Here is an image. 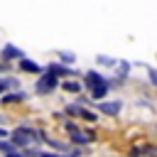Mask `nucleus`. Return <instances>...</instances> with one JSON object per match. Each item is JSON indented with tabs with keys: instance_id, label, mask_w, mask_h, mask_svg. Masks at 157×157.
Wrapping results in <instances>:
<instances>
[{
	"instance_id": "f257e3e1",
	"label": "nucleus",
	"mask_w": 157,
	"mask_h": 157,
	"mask_svg": "<svg viewBox=\"0 0 157 157\" xmlns=\"http://www.w3.org/2000/svg\"><path fill=\"white\" fill-rule=\"evenodd\" d=\"M32 137H39V140H42L44 135H42V132H34V130H27V128H17V130L12 132V142H15V145H27Z\"/></svg>"
},
{
	"instance_id": "f03ea898",
	"label": "nucleus",
	"mask_w": 157,
	"mask_h": 157,
	"mask_svg": "<svg viewBox=\"0 0 157 157\" xmlns=\"http://www.w3.org/2000/svg\"><path fill=\"white\" fill-rule=\"evenodd\" d=\"M56 83H59V78H56V74H52V71H47V74H44V76H42L39 81H37V91H39V93H49V91H52V88H54Z\"/></svg>"
},
{
	"instance_id": "7ed1b4c3",
	"label": "nucleus",
	"mask_w": 157,
	"mask_h": 157,
	"mask_svg": "<svg viewBox=\"0 0 157 157\" xmlns=\"http://www.w3.org/2000/svg\"><path fill=\"white\" fill-rule=\"evenodd\" d=\"M2 59H25V54L17 49V47H12V44H7L5 49H2Z\"/></svg>"
},
{
	"instance_id": "20e7f679",
	"label": "nucleus",
	"mask_w": 157,
	"mask_h": 157,
	"mask_svg": "<svg viewBox=\"0 0 157 157\" xmlns=\"http://www.w3.org/2000/svg\"><path fill=\"white\" fill-rule=\"evenodd\" d=\"M86 83L96 88V86H101V83H108V81H105V76H101V74H96V71H88V74H86Z\"/></svg>"
},
{
	"instance_id": "39448f33",
	"label": "nucleus",
	"mask_w": 157,
	"mask_h": 157,
	"mask_svg": "<svg viewBox=\"0 0 157 157\" xmlns=\"http://www.w3.org/2000/svg\"><path fill=\"white\" fill-rule=\"evenodd\" d=\"M98 108H101L103 113H108V115H118L120 103H118V101H113V103H98Z\"/></svg>"
},
{
	"instance_id": "423d86ee",
	"label": "nucleus",
	"mask_w": 157,
	"mask_h": 157,
	"mask_svg": "<svg viewBox=\"0 0 157 157\" xmlns=\"http://www.w3.org/2000/svg\"><path fill=\"white\" fill-rule=\"evenodd\" d=\"M20 69H22V71H32V74H39V71H42V69H39L34 61H29V59H20Z\"/></svg>"
},
{
	"instance_id": "0eeeda50",
	"label": "nucleus",
	"mask_w": 157,
	"mask_h": 157,
	"mask_svg": "<svg viewBox=\"0 0 157 157\" xmlns=\"http://www.w3.org/2000/svg\"><path fill=\"white\" fill-rule=\"evenodd\" d=\"M105 93H108V83H101V86H96V88H93V98H96V101H98V98H103Z\"/></svg>"
},
{
	"instance_id": "6e6552de",
	"label": "nucleus",
	"mask_w": 157,
	"mask_h": 157,
	"mask_svg": "<svg viewBox=\"0 0 157 157\" xmlns=\"http://www.w3.org/2000/svg\"><path fill=\"white\" fill-rule=\"evenodd\" d=\"M22 98H27V96H25V93L20 91V93H7V96H5L2 101H5V103H15V101H22Z\"/></svg>"
},
{
	"instance_id": "1a4fd4ad",
	"label": "nucleus",
	"mask_w": 157,
	"mask_h": 157,
	"mask_svg": "<svg viewBox=\"0 0 157 157\" xmlns=\"http://www.w3.org/2000/svg\"><path fill=\"white\" fill-rule=\"evenodd\" d=\"M61 86H64L66 91H74V93H78V91H81V83H76V81H64Z\"/></svg>"
},
{
	"instance_id": "9d476101",
	"label": "nucleus",
	"mask_w": 157,
	"mask_h": 157,
	"mask_svg": "<svg viewBox=\"0 0 157 157\" xmlns=\"http://www.w3.org/2000/svg\"><path fill=\"white\" fill-rule=\"evenodd\" d=\"M49 71H52V74H61V76H66V74H71L69 69H64V66H59V64H52V66H49Z\"/></svg>"
},
{
	"instance_id": "9b49d317",
	"label": "nucleus",
	"mask_w": 157,
	"mask_h": 157,
	"mask_svg": "<svg viewBox=\"0 0 157 157\" xmlns=\"http://www.w3.org/2000/svg\"><path fill=\"white\" fill-rule=\"evenodd\" d=\"M59 59L66 61V64H71V61H74V54H71V52H59Z\"/></svg>"
},
{
	"instance_id": "f8f14e48",
	"label": "nucleus",
	"mask_w": 157,
	"mask_h": 157,
	"mask_svg": "<svg viewBox=\"0 0 157 157\" xmlns=\"http://www.w3.org/2000/svg\"><path fill=\"white\" fill-rule=\"evenodd\" d=\"M0 150H5V152H15V142H0Z\"/></svg>"
},
{
	"instance_id": "ddd939ff",
	"label": "nucleus",
	"mask_w": 157,
	"mask_h": 157,
	"mask_svg": "<svg viewBox=\"0 0 157 157\" xmlns=\"http://www.w3.org/2000/svg\"><path fill=\"white\" fill-rule=\"evenodd\" d=\"M81 115H83V118H86V120H91V123H93V120H96V115H93V113H91V110H86V108H81Z\"/></svg>"
},
{
	"instance_id": "4468645a",
	"label": "nucleus",
	"mask_w": 157,
	"mask_h": 157,
	"mask_svg": "<svg viewBox=\"0 0 157 157\" xmlns=\"http://www.w3.org/2000/svg\"><path fill=\"white\" fill-rule=\"evenodd\" d=\"M7 86H15V81H12V78H2V81H0V91H5Z\"/></svg>"
},
{
	"instance_id": "2eb2a0df",
	"label": "nucleus",
	"mask_w": 157,
	"mask_h": 157,
	"mask_svg": "<svg viewBox=\"0 0 157 157\" xmlns=\"http://www.w3.org/2000/svg\"><path fill=\"white\" fill-rule=\"evenodd\" d=\"M98 61H101V64H113V59H110V56H98Z\"/></svg>"
},
{
	"instance_id": "dca6fc26",
	"label": "nucleus",
	"mask_w": 157,
	"mask_h": 157,
	"mask_svg": "<svg viewBox=\"0 0 157 157\" xmlns=\"http://www.w3.org/2000/svg\"><path fill=\"white\" fill-rule=\"evenodd\" d=\"M150 78H152V83H157V71H150Z\"/></svg>"
},
{
	"instance_id": "f3484780",
	"label": "nucleus",
	"mask_w": 157,
	"mask_h": 157,
	"mask_svg": "<svg viewBox=\"0 0 157 157\" xmlns=\"http://www.w3.org/2000/svg\"><path fill=\"white\" fill-rule=\"evenodd\" d=\"M7 157H22V155H17V152H10V155H7Z\"/></svg>"
},
{
	"instance_id": "a211bd4d",
	"label": "nucleus",
	"mask_w": 157,
	"mask_h": 157,
	"mask_svg": "<svg viewBox=\"0 0 157 157\" xmlns=\"http://www.w3.org/2000/svg\"><path fill=\"white\" fill-rule=\"evenodd\" d=\"M5 135H7V132H5V130H2V128H0V137H5Z\"/></svg>"
}]
</instances>
